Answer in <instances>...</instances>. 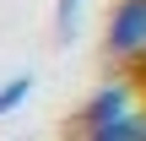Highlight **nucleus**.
Returning a JSON list of instances; mask_svg holds the SVG:
<instances>
[{
    "label": "nucleus",
    "instance_id": "nucleus-1",
    "mask_svg": "<svg viewBox=\"0 0 146 141\" xmlns=\"http://www.w3.org/2000/svg\"><path fill=\"white\" fill-rule=\"evenodd\" d=\"M108 49L125 54V60L146 54V0H119L114 5V16H108Z\"/></svg>",
    "mask_w": 146,
    "mask_h": 141
},
{
    "label": "nucleus",
    "instance_id": "nucleus-2",
    "mask_svg": "<svg viewBox=\"0 0 146 141\" xmlns=\"http://www.w3.org/2000/svg\"><path fill=\"white\" fill-rule=\"evenodd\" d=\"M125 114H130V87H125V82H108V87H98V92L87 98L81 125L92 130V125H108V120H125Z\"/></svg>",
    "mask_w": 146,
    "mask_h": 141
},
{
    "label": "nucleus",
    "instance_id": "nucleus-3",
    "mask_svg": "<svg viewBox=\"0 0 146 141\" xmlns=\"http://www.w3.org/2000/svg\"><path fill=\"white\" fill-rule=\"evenodd\" d=\"M141 130H146V120L130 109L125 120H108V125H92L87 130V141H141Z\"/></svg>",
    "mask_w": 146,
    "mask_h": 141
},
{
    "label": "nucleus",
    "instance_id": "nucleus-4",
    "mask_svg": "<svg viewBox=\"0 0 146 141\" xmlns=\"http://www.w3.org/2000/svg\"><path fill=\"white\" fill-rule=\"evenodd\" d=\"M27 98H33V76H11V82H0V120L16 114Z\"/></svg>",
    "mask_w": 146,
    "mask_h": 141
},
{
    "label": "nucleus",
    "instance_id": "nucleus-5",
    "mask_svg": "<svg viewBox=\"0 0 146 141\" xmlns=\"http://www.w3.org/2000/svg\"><path fill=\"white\" fill-rule=\"evenodd\" d=\"M81 11H87V0H60V11H54V27L70 38V33H76V22H81Z\"/></svg>",
    "mask_w": 146,
    "mask_h": 141
},
{
    "label": "nucleus",
    "instance_id": "nucleus-6",
    "mask_svg": "<svg viewBox=\"0 0 146 141\" xmlns=\"http://www.w3.org/2000/svg\"><path fill=\"white\" fill-rule=\"evenodd\" d=\"M141 141H146V130H141Z\"/></svg>",
    "mask_w": 146,
    "mask_h": 141
}]
</instances>
